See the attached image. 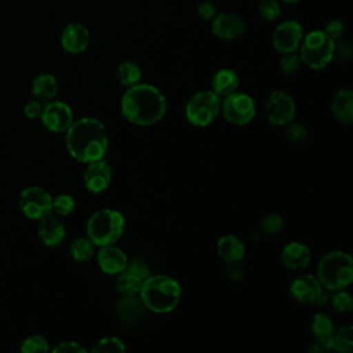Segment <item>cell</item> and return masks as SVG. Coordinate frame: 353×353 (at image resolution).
I'll return each mask as SVG.
<instances>
[{"label": "cell", "instance_id": "11", "mask_svg": "<svg viewBox=\"0 0 353 353\" xmlns=\"http://www.w3.org/2000/svg\"><path fill=\"white\" fill-rule=\"evenodd\" d=\"M150 276L149 268L141 258H132L125 268L119 273L116 288L121 295H137L141 291L143 281Z\"/></svg>", "mask_w": 353, "mask_h": 353}, {"label": "cell", "instance_id": "45", "mask_svg": "<svg viewBox=\"0 0 353 353\" xmlns=\"http://www.w3.org/2000/svg\"><path fill=\"white\" fill-rule=\"evenodd\" d=\"M279 1H284V3H298L301 0H279Z\"/></svg>", "mask_w": 353, "mask_h": 353}, {"label": "cell", "instance_id": "29", "mask_svg": "<svg viewBox=\"0 0 353 353\" xmlns=\"http://www.w3.org/2000/svg\"><path fill=\"white\" fill-rule=\"evenodd\" d=\"M70 255L77 262H85L95 254V244L88 237H79L72 241L69 247Z\"/></svg>", "mask_w": 353, "mask_h": 353}, {"label": "cell", "instance_id": "16", "mask_svg": "<svg viewBox=\"0 0 353 353\" xmlns=\"http://www.w3.org/2000/svg\"><path fill=\"white\" fill-rule=\"evenodd\" d=\"M90 30L79 22L68 23L61 33V46L69 54H81L90 44Z\"/></svg>", "mask_w": 353, "mask_h": 353}, {"label": "cell", "instance_id": "43", "mask_svg": "<svg viewBox=\"0 0 353 353\" xmlns=\"http://www.w3.org/2000/svg\"><path fill=\"white\" fill-rule=\"evenodd\" d=\"M228 276L230 280L233 281H239L244 277V269L240 266L239 262H233V263H229V268H228Z\"/></svg>", "mask_w": 353, "mask_h": 353}, {"label": "cell", "instance_id": "34", "mask_svg": "<svg viewBox=\"0 0 353 353\" xmlns=\"http://www.w3.org/2000/svg\"><path fill=\"white\" fill-rule=\"evenodd\" d=\"M331 303L332 307L339 313H346L353 309V298L347 291H343V288L335 290L334 295L331 296Z\"/></svg>", "mask_w": 353, "mask_h": 353}, {"label": "cell", "instance_id": "32", "mask_svg": "<svg viewBox=\"0 0 353 353\" xmlns=\"http://www.w3.org/2000/svg\"><path fill=\"white\" fill-rule=\"evenodd\" d=\"M258 12L266 22H273L281 15V6L279 0H259Z\"/></svg>", "mask_w": 353, "mask_h": 353}, {"label": "cell", "instance_id": "17", "mask_svg": "<svg viewBox=\"0 0 353 353\" xmlns=\"http://www.w3.org/2000/svg\"><path fill=\"white\" fill-rule=\"evenodd\" d=\"M323 290L319 279L312 274L296 276L288 285V292L292 299L302 303H312Z\"/></svg>", "mask_w": 353, "mask_h": 353}, {"label": "cell", "instance_id": "27", "mask_svg": "<svg viewBox=\"0 0 353 353\" xmlns=\"http://www.w3.org/2000/svg\"><path fill=\"white\" fill-rule=\"evenodd\" d=\"M116 76H117V80L123 85L130 87V85L139 83V80L142 77V70L138 66V63H135L132 61H123L117 66Z\"/></svg>", "mask_w": 353, "mask_h": 353}, {"label": "cell", "instance_id": "30", "mask_svg": "<svg viewBox=\"0 0 353 353\" xmlns=\"http://www.w3.org/2000/svg\"><path fill=\"white\" fill-rule=\"evenodd\" d=\"M94 353H124L125 345L117 336H105L101 338L92 347Z\"/></svg>", "mask_w": 353, "mask_h": 353}, {"label": "cell", "instance_id": "37", "mask_svg": "<svg viewBox=\"0 0 353 353\" xmlns=\"http://www.w3.org/2000/svg\"><path fill=\"white\" fill-rule=\"evenodd\" d=\"M285 127H287L285 128V135L292 143H302V142L306 141L307 131L302 124L290 121L288 124H285Z\"/></svg>", "mask_w": 353, "mask_h": 353}, {"label": "cell", "instance_id": "31", "mask_svg": "<svg viewBox=\"0 0 353 353\" xmlns=\"http://www.w3.org/2000/svg\"><path fill=\"white\" fill-rule=\"evenodd\" d=\"M19 350L22 353H47L50 350V346L44 336L30 335L22 341Z\"/></svg>", "mask_w": 353, "mask_h": 353}, {"label": "cell", "instance_id": "36", "mask_svg": "<svg viewBox=\"0 0 353 353\" xmlns=\"http://www.w3.org/2000/svg\"><path fill=\"white\" fill-rule=\"evenodd\" d=\"M302 65V61L296 52H288V54H281L280 58V69L285 74H294L299 70Z\"/></svg>", "mask_w": 353, "mask_h": 353}, {"label": "cell", "instance_id": "39", "mask_svg": "<svg viewBox=\"0 0 353 353\" xmlns=\"http://www.w3.org/2000/svg\"><path fill=\"white\" fill-rule=\"evenodd\" d=\"M352 55V46L349 41H346L345 39H338L335 40L334 44V58H338L341 61H346L349 59Z\"/></svg>", "mask_w": 353, "mask_h": 353}, {"label": "cell", "instance_id": "12", "mask_svg": "<svg viewBox=\"0 0 353 353\" xmlns=\"http://www.w3.org/2000/svg\"><path fill=\"white\" fill-rule=\"evenodd\" d=\"M303 34V28L298 21L287 19L279 23L272 32V46L279 54L296 52Z\"/></svg>", "mask_w": 353, "mask_h": 353}, {"label": "cell", "instance_id": "13", "mask_svg": "<svg viewBox=\"0 0 353 353\" xmlns=\"http://www.w3.org/2000/svg\"><path fill=\"white\" fill-rule=\"evenodd\" d=\"M40 119L46 128L52 132H65L74 121L70 106L61 101H48L43 106Z\"/></svg>", "mask_w": 353, "mask_h": 353}, {"label": "cell", "instance_id": "22", "mask_svg": "<svg viewBox=\"0 0 353 353\" xmlns=\"http://www.w3.org/2000/svg\"><path fill=\"white\" fill-rule=\"evenodd\" d=\"M216 254L226 263L240 262L245 255V245L233 234H225L216 241Z\"/></svg>", "mask_w": 353, "mask_h": 353}, {"label": "cell", "instance_id": "8", "mask_svg": "<svg viewBox=\"0 0 353 353\" xmlns=\"http://www.w3.org/2000/svg\"><path fill=\"white\" fill-rule=\"evenodd\" d=\"M221 112L228 123L234 125H245L254 119L256 108L251 95L234 91L223 97L221 101Z\"/></svg>", "mask_w": 353, "mask_h": 353}, {"label": "cell", "instance_id": "21", "mask_svg": "<svg viewBox=\"0 0 353 353\" xmlns=\"http://www.w3.org/2000/svg\"><path fill=\"white\" fill-rule=\"evenodd\" d=\"M312 259V252L309 247L301 241H290L283 247L281 262L284 266L292 270L305 269Z\"/></svg>", "mask_w": 353, "mask_h": 353}, {"label": "cell", "instance_id": "44", "mask_svg": "<svg viewBox=\"0 0 353 353\" xmlns=\"http://www.w3.org/2000/svg\"><path fill=\"white\" fill-rule=\"evenodd\" d=\"M328 301V295H327V292H324L323 290L320 291V294L316 296V299L312 302V303H314V305H320V306H323L325 302Z\"/></svg>", "mask_w": 353, "mask_h": 353}, {"label": "cell", "instance_id": "6", "mask_svg": "<svg viewBox=\"0 0 353 353\" xmlns=\"http://www.w3.org/2000/svg\"><path fill=\"white\" fill-rule=\"evenodd\" d=\"M335 41L324 33V30L316 29L303 34L299 46V58L302 63L310 69L319 70L325 68L334 59Z\"/></svg>", "mask_w": 353, "mask_h": 353}, {"label": "cell", "instance_id": "24", "mask_svg": "<svg viewBox=\"0 0 353 353\" xmlns=\"http://www.w3.org/2000/svg\"><path fill=\"white\" fill-rule=\"evenodd\" d=\"M237 87H239V76L233 69L222 68L214 73L211 80V88L219 98H223L237 91Z\"/></svg>", "mask_w": 353, "mask_h": 353}, {"label": "cell", "instance_id": "38", "mask_svg": "<svg viewBox=\"0 0 353 353\" xmlns=\"http://www.w3.org/2000/svg\"><path fill=\"white\" fill-rule=\"evenodd\" d=\"M324 33L327 34V36H330L334 41L335 40H338V39H341L342 36H343V32H345V25H343V22H341L339 19H331V21H328L327 23H325V26H324Z\"/></svg>", "mask_w": 353, "mask_h": 353}, {"label": "cell", "instance_id": "18", "mask_svg": "<svg viewBox=\"0 0 353 353\" xmlns=\"http://www.w3.org/2000/svg\"><path fill=\"white\" fill-rule=\"evenodd\" d=\"M116 316L124 327L138 324L143 317V303L137 295H123L116 303Z\"/></svg>", "mask_w": 353, "mask_h": 353}, {"label": "cell", "instance_id": "15", "mask_svg": "<svg viewBox=\"0 0 353 353\" xmlns=\"http://www.w3.org/2000/svg\"><path fill=\"white\" fill-rule=\"evenodd\" d=\"M87 168L83 174L84 188L91 193H102L105 192L112 182V168L103 160H95L87 163Z\"/></svg>", "mask_w": 353, "mask_h": 353}, {"label": "cell", "instance_id": "19", "mask_svg": "<svg viewBox=\"0 0 353 353\" xmlns=\"http://www.w3.org/2000/svg\"><path fill=\"white\" fill-rule=\"evenodd\" d=\"M97 261L103 273L119 274L125 268L128 258L121 248L109 244L99 248L97 254Z\"/></svg>", "mask_w": 353, "mask_h": 353}, {"label": "cell", "instance_id": "28", "mask_svg": "<svg viewBox=\"0 0 353 353\" xmlns=\"http://www.w3.org/2000/svg\"><path fill=\"white\" fill-rule=\"evenodd\" d=\"M353 349V327L345 325L334 331L331 338V350L339 353H350Z\"/></svg>", "mask_w": 353, "mask_h": 353}, {"label": "cell", "instance_id": "3", "mask_svg": "<svg viewBox=\"0 0 353 353\" xmlns=\"http://www.w3.org/2000/svg\"><path fill=\"white\" fill-rule=\"evenodd\" d=\"M138 295L146 309L163 314L172 312L178 306L182 290L179 283L170 276L150 274L143 281Z\"/></svg>", "mask_w": 353, "mask_h": 353}, {"label": "cell", "instance_id": "2", "mask_svg": "<svg viewBox=\"0 0 353 353\" xmlns=\"http://www.w3.org/2000/svg\"><path fill=\"white\" fill-rule=\"evenodd\" d=\"M66 149L80 163H91L103 159L108 150V132L95 117H81L66 130Z\"/></svg>", "mask_w": 353, "mask_h": 353}, {"label": "cell", "instance_id": "40", "mask_svg": "<svg viewBox=\"0 0 353 353\" xmlns=\"http://www.w3.org/2000/svg\"><path fill=\"white\" fill-rule=\"evenodd\" d=\"M54 353H85L87 349L74 341L59 342L54 349Z\"/></svg>", "mask_w": 353, "mask_h": 353}, {"label": "cell", "instance_id": "42", "mask_svg": "<svg viewBox=\"0 0 353 353\" xmlns=\"http://www.w3.org/2000/svg\"><path fill=\"white\" fill-rule=\"evenodd\" d=\"M41 110H43V105L39 101H29L23 106V114L29 119L40 117Z\"/></svg>", "mask_w": 353, "mask_h": 353}, {"label": "cell", "instance_id": "7", "mask_svg": "<svg viewBox=\"0 0 353 353\" xmlns=\"http://www.w3.org/2000/svg\"><path fill=\"white\" fill-rule=\"evenodd\" d=\"M221 113V98L212 90L193 94L185 106L186 120L194 127L210 125Z\"/></svg>", "mask_w": 353, "mask_h": 353}, {"label": "cell", "instance_id": "20", "mask_svg": "<svg viewBox=\"0 0 353 353\" xmlns=\"http://www.w3.org/2000/svg\"><path fill=\"white\" fill-rule=\"evenodd\" d=\"M37 236L44 245L55 247L63 241L66 236V229L61 219L50 214L40 219V223L37 228Z\"/></svg>", "mask_w": 353, "mask_h": 353}, {"label": "cell", "instance_id": "35", "mask_svg": "<svg viewBox=\"0 0 353 353\" xmlns=\"http://www.w3.org/2000/svg\"><path fill=\"white\" fill-rule=\"evenodd\" d=\"M284 221L279 214H268L261 221V230L266 234H277L283 230Z\"/></svg>", "mask_w": 353, "mask_h": 353}, {"label": "cell", "instance_id": "1", "mask_svg": "<svg viewBox=\"0 0 353 353\" xmlns=\"http://www.w3.org/2000/svg\"><path fill=\"white\" fill-rule=\"evenodd\" d=\"M121 114L135 125H152L159 123L167 112V99L154 85L137 83L130 85L121 97Z\"/></svg>", "mask_w": 353, "mask_h": 353}, {"label": "cell", "instance_id": "10", "mask_svg": "<svg viewBox=\"0 0 353 353\" xmlns=\"http://www.w3.org/2000/svg\"><path fill=\"white\" fill-rule=\"evenodd\" d=\"M265 113L270 124L285 125L295 117V102L288 92L274 90L266 98Z\"/></svg>", "mask_w": 353, "mask_h": 353}, {"label": "cell", "instance_id": "14", "mask_svg": "<svg viewBox=\"0 0 353 353\" xmlns=\"http://www.w3.org/2000/svg\"><path fill=\"white\" fill-rule=\"evenodd\" d=\"M245 23L243 18L234 12H219L210 21L211 33L221 40H234L244 33Z\"/></svg>", "mask_w": 353, "mask_h": 353}, {"label": "cell", "instance_id": "5", "mask_svg": "<svg viewBox=\"0 0 353 353\" xmlns=\"http://www.w3.org/2000/svg\"><path fill=\"white\" fill-rule=\"evenodd\" d=\"M125 219L121 212L113 208H102L91 214L87 221V237L98 247L116 243L124 233Z\"/></svg>", "mask_w": 353, "mask_h": 353}, {"label": "cell", "instance_id": "26", "mask_svg": "<svg viewBox=\"0 0 353 353\" xmlns=\"http://www.w3.org/2000/svg\"><path fill=\"white\" fill-rule=\"evenodd\" d=\"M310 331L316 341L325 343L331 349V338L335 328L330 316L325 313H316L310 321Z\"/></svg>", "mask_w": 353, "mask_h": 353}, {"label": "cell", "instance_id": "33", "mask_svg": "<svg viewBox=\"0 0 353 353\" xmlns=\"http://www.w3.org/2000/svg\"><path fill=\"white\" fill-rule=\"evenodd\" d=\"M76 201L73 196L68 193H61L55 197H52V211L58 215H69L74 211Z\"/></svg>", "mask_w": 353, "mask_h": 353}, {"label": "cell", "instance_id": "25", "mask_svg": "<svg viewBox=\"0 0 353 353\" xmlns=\"http://www.w3.org/2000/svg\"><path fill=\"white\" fill-rule=\"evenodd\" d=\"M58 92V81L51 73H41L32 81V94L37 99L51 101Z\"/></svg>", "mask_w": 353, "mask_h": 353}, {"label": "cell", "instance_id": "41", "mask_svg": "<svg viewBox=\"0 0 353 353\" xmlns=\"http://www.w3.org/2000/svg\"><path fill=\"white\" fill-rule=\"evenodd\" d=\"M196 11H197L199 18L203 19V21H207V22H210L215 17V14H216L215 6L211 1H208V0L200 1L197 4V7H196Z\"/></svg>", "mask_w": 353, "mask_h": 353}, {"label": "cell", "instance_id": "9", "mask_svg": "<svg viewBox=\"0 0 353 353\" xmlns=\"http://www.w3.org/2000/svg\"><path fill=\"white\" fill-rule=\"evenodd\" d=\"M18 205L26 218L40 221L52 212V196L40 186H28L19 193Z\"/></svg>", "mask_w": 353, "mask_h": 353}, {"label": "cell", "instance_id": "23", "mask_svg": "<svg viewBox=\"0 0 353 353\" xmlns=\"http://www.w3.org/2000/svg\"><path fill=\"white\" fill-rule=\"evenodd\" d=\"M331 112L342 124L353 121V92L349 88H341L335 92L331 102Z\"/></svg>", "mask_w": 353, "mask_h": 353}, {"label": "cell", "instance_id": "4", "mask_svg": "<svg viewBox=\"0 0 353 353\" xmlns=\"http://www.w3.org/2000/svg\"><path fill=\"white\" fill-rule=\"evenodd\" d=\"M317 279L327 290H341L353 280V259L345 251H330L317 263Z\"/></svg>", "mask_w": 353, "mask_h": 353}]
</instances>
